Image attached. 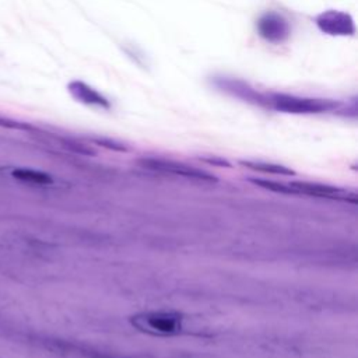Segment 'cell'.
I'll return each instance as SVG.
<instances>
[{
    "instance_id": "6da1fadb",
    "label": "cell",
    "mask_w": 358,
    "mask_h": 358,
    "mask_svg": "<svg viewBox=\"0 0 358 358\" xmlns=\"http://www.w3.org/2000/svg\"><path fill=\"white\" fill-rule=\"evenodd\" d=\"M267 104L279 112L294 114V115L330 112L340 105L337 101H333V100L308 98V97H297V95H288V94H270L267 97Z\"/></svg>"
},
{
    "instance_id": "7a4b0ae2",
    "label": "cell",
    "mask_w": 358,
    "mask_h": 358,
    "mask_svg": "<svg viewBox=\"0 0 358 358\" xmlns=\"http://www.w3.org/2000/svg\"><path fill=\"white\" fill-rule=\"evenodd\" d=\"M130 322L143 333L153 336H175L182 332V315L175 312H144L130 318Z\"/></svg>"
},
{
    "instance_id": "3957f363",
    "label": "cell",
    "mask_w": 358,
    "mask_h": 358,
    "mask_svg": "<svg viewBox=\"0 0 358 358\" xmlns=\"http://www.w3.org/2000/svg\"><path fill=\"white\" fill-rule=\"evenodd\" d=\"M315 24L320 33L330 37H352L355 34L354 19L341 10H326L316 16Z\"/></svg>"
},
{
    "instance_id": "277c9868",
    "label": "cell",
    "mask_w": 358,
    "mask_h": 358,
    "mask_svg": "<svg viewBox=\"0 0 358 358\" xmlns=\"http://www.w3.org/2000/svg\"><path fill=\"white\" fill-rule=\"evenodd\" d=\"M256 30L259 36L270 44H283L291 36V27L287 19L273 12L263 15L258 20Z\"/></svg>"
},
{
    "instance_id": "5b68a950",
    "label": "cell",
    "mask_w": 358,
    "mask_h": 358,
    "mask_svg": "<svg viewBox=\"0 0 358 358\" xmlns=\"http://www.w3.org/2000/svg\"><path fill=\"white\" fill-rule=\"evenodd\" d=\"M140 162H141V165H144L150 169L173 173L178 176L199 179V181H217L216 176H213L212 173H209L206 171H202V169H198L195 166H189V165H185L181 162H176V161H166V159H159V158H144V159H140Z\"/></svg>"
},
{
    "instance_id": "8992f818",
    "label": "cell",
    "mask_w": 358,
    "mask_h": 358,
    "mask_svg": "<svg viewBox=\"0 0 358 358\" xmlns=\"http://www.w3.org/2000/svg\"><path fill=\"white\" fill-rule=\"evenodd\" d=\"M286 194H302L315 198H325L333 201H352L347 191H343L336 187L323 185V184H311V182H288L284 184ZM355 202V201H352Z\"/></svg>"
},
{
    "instance_id": "52a82bcc",
    "label": "cell",
    "mask_w": 358,
    "mask_h": 358,
    "mask_svg": "<svg viewBox=\"0 0 358 358\" xmlns=\"http://www.w3.org/2000/svg\"><path fill=\"white\" fill-rule=\"evenodd\" d=\"M68 91L70 95L80 104L88 105V107H98L102 109H109L111 102L107 97H104L100 91L93 88L91 86L86 84L81 80H73L68 84Z\"/></svg>"
},
{
    "instance_id": "ba28073f",
    "label": "cell",
    "mask_w": 358,
    "mask_h": 358,
    "mask_svg": "<svg viewBox=\"0 0 358 358\" xmlns=\"http://www.w3.org/2000/svg\"><path fill=\"white\" fill-rule=\"evenodd\" d=\"M215 86L237 98H242L245 101L255 102V104H267V98H265L262 94L255 91L245 81H241L237 79L219 77L215 80Z\"/></svg>"
},
{
    "instance_id": "9c48e42d",
    "label": "cell",
    "mask_w": 358,
    "mask_h": 358,
    "mask_svg": "<svg viewBox=\"0 0 358 358\" xmlns=\"http://www.w3.org/2000/svg\"><path fill=\"white\" fill-rule=\"evenodd\" d=\"M13 176L20 179L23 182L34 184V185H49L52 184V178L41 171L36 169H27V168H19L13 171Z\"/></svg>"
},
{
    "instance_id": "30bf717a",
    "label": "cell",
    "mask_w": 358,
    "mask_h": 358,
    "mask_svg": "<svg viewBox=\"0 0 358 358\" xmlns=\"http://www.w3.org/2000/svg\"><path fill=\"white\" fill-rule=\"evenodd\" d=\"M241 165L252 169V171H259L263 173H273V175H295V172L287 166L279 165V164H272V162H265V161H241Z\"/></svg>"
},
{
    "instance_id": "8fae6325",
    "label": "cell",
    "mask_w": 358,
    "mask_h": 358,
    "mask_svg": "<svg viewBox=\"0 0 358 358\" xmlns=\"http://www.w3.org/2000/svg\"><path fill=\"white\" fill-rule=\"evenodd\" d=\"M94 141L102 147H107V148H111L114 151H127V147L119 141H115V140H111V139H94Z\"/></svg>"
}]
</instances>
